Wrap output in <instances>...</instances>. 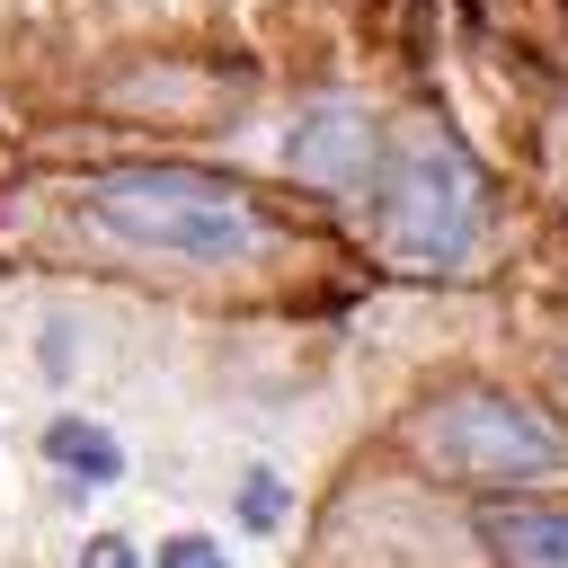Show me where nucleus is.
I'll return each instance as SVG.
<instances>
[{
    "label": "nucleus",
    "instance_id": "1",
    "mask_svg": "<svg viewBox=\"0 0 568 568\" xmlns=\"http://www.w3.org/2000/svg\"><path fill=\"white\" fill-rule=\"evenodd\" d=\"M89 222L115 231L124 248H151V257H186V266H240L257 257L266 222L257 204L213 178V169H178V160H142V169H115L89 186Z\"/></svg>",
    "mask_w": 568,
    "mask_h": 568
},
{
    "label": "nucleus",
    "instance_id": "2",
    "mask_svg": "<svg viewBox=\"0 0 568 568\" xmlns=\"http://www.w3.org/2000/svg\"><path fill=\"white\" fill-rule=\"evenodd\" d=\"M382 240L408 257V266H453L470 257L479 222H488V178L470 169V151L444 133V124H399L382 142Z\"/></svg>",
    "mask_w": 568,
    "mask_h": 568
},
{
    "label": "nucleus",
    "instance_id": "3",
    "mask_svg": "<svg viewBox=\"0 0 568 568\" xmlns=\"http://www.w3.org/2000/svg\"><path fill=\"white\" fill-rule=\"evenodd\" d=\"M426 453L444 470H462V479H550V470H568V435L541 408L506 399V390H453V399H435Z\"/></svg>",
    "mask_w": 568,
    "mask_h": 568
},
{
    "label": "nucleus",
    "instance_id": "4",
    "mask_svg": "<svg viewBox=\"0 0 568 568\" xmlns=\"http://www.w3.org/2000/svg\"><path fill=\"white\" fill-rule=\"evenodd\" d=\"M284 169L302 186H320V195H373V178H382V124L355 98H320L284 133Z\"/></svg>",
    "mask_w": 568,
    "mask_h": 568
},
{
    "label": "nucleus",
    "instance_id": "5",
    "mask_svg": "<svg viewBox=\"0 0 568 568\" xmlns=\"http://www.w3.org/2000/svg\"><path fill=\"white\" fill-rule=\"evenodd\" d=\"M479 541L506 568H568V497H488Z\"/></svg>",
    "mask_w": 568,
    "mask_h": 568
},
{
    "label": "nucleus",
    "instance_id": "6",
    "mask_svg": "<svg viewBox=\"0 0 568 568\" xmlns=\"http://www.w3.org/2000/svg\"><path fill=\"white\" fill-rule=\"evenodd\" d=\"M44 462H62L80 488H98V479L124 470V444H115L106 426H89V417H53V426H44Z\"/></svg>",
    "mask_w": 568,
    "mask_h": 568
},
{
    "label": "nucleus",
    "instance_id": "7",
    "mask_svg": "<svg viewBox=\"0 0 568 568\" xmlns=\"http://www.w3.org/2000/svg\"><path fill=\"white\" fill-rule=\"evenodd\" d=\"M151 568H231V559H222V541L178 532V541H160V550H151Z\"/></svg>",
    "mask_w": 568,
    "mask_h": 568
},
{
    "label": "nucleus",
    "instance_id": "8",
    "mask_svg": "<svg viewBox=\"0 0 568 568\" xmlns=\"http://www.w3.org/2000/svg\"><path fill=\"white\" fill-rule=\"evenodd\" d=\"M240 515H248V524H284V479H275V470H248Z\"/></svg>",
    "mask_w": 568,
    "mask_h": 568
},
{
    "label": "nucleus",
    "instance_id": "9",
    "mask_svg": "<svg viewBox=\"0 0 568 568\" xmlns=\"http://www.w3.org/2000/svg\"><path fill=\"white\" fill-rule=\"evenodd\" d=\"M80 568H142V550H133L124 532H98V541L80 550Z\"/></svg>",
    "mask_w": 568,
    "mask_h": 568
}]
</instances>
